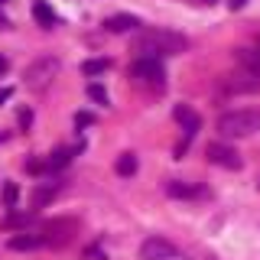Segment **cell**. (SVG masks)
<instances>
[{"label":"cell","mask_w":260,"mask_h":260,"mask_svg":"<svg viewBox=\"0 0 260 260\" xmlns=\"http://www.w3.org/2000/svg\"><path fill=\"white\" fill-rule=\"evenodd\" d=\"M134 49L137 55H146V59H162V55H179L189 49V39L176 29H166V26H150V29H140L134 36Z\"/></svg>","instance_id":"6da1fadb"},{"label":"cell","mask_w":260,"mask_h":260,"mask_svg":"<svg viewBox=\"0 0 260 260\" xmlns=\"http://www.w3.org/2000/svg\"><path fill=\"white\" fill-rule=\"evenodd\" d=\"M260 130V111L257 108H238L218 117V134L234 140V137H254Z\"/></svg>","instance_id":"7a4b0ae2"},{"label":"cell","mask_w":260,"mask_h":260,"mask_svg":"<svg viewBox=\"0 0 260 260\" xmlns=\"http://www.w3.org/2000/svg\"><path fill=\"white\" fill-rule=\"evenodd\" d=\"M78 234V218H49V221L39 224V238H43L46 247H65V244H72Z\"/></svg>","instance_id":"3957f363"},{"label":"cell","mask_w":260,"mask_h":260,"mask_svg":"<svg viewBox=\"0 0 260 260\" xmlns=\"http://www.w3.org/2000/svg\"><path fill=\"white\" fill-rule=\"evenodd\" d=\"M130 78H134L137 85H143V88H153V91L166 88V69H162V62L159 59H146V55H137V62L130 65Z\"/></svg>","instance_id":"277c9868"},{"label":"cell","mask_w":260,"mask_h":260,"mask_svg":"<svg viewBox=\"0 0 260 260\" xmlns=\"http://www.w3.org/2000/svg\"><path fill=\"white\" fill-rule=\"evenodd\" d=\"M59 75V59L55 55H36L29 65H26V72H23V78H26V85L29 88H46V85H52V78Z\"/></svg>","instance_id":"5b68a950"},{"label":"cell","mask_w":260,"mask_h":260,"mask_svg":"<svg viewBox=\"0 0 260 260\" xmlns=\"http://www.w3.org/2000/svg\"><path fill=\"white\" fill-rule=\"evenodd\" d=\"M140 260H185V254L166 238H146L140 244Z\"/></svg>","instance_id":"8992f818"},{"label":"cell","mask_w":260,"mask_h":260,"mask_svg":"<svg viewBox=\"0 0 260 260\" xmlns=\"http://www.w3.org/2000/svg\"><path fill=\"white\" fill-rule=\"evenodd\" d=\"M205 156H208V162H215V166H221V169H241L244 166L241 153L234 150V146H228V143H218V140L208 143Z\"/></svg>","instance_id":"52a82bcc"},{"label":"cell","mask_w":260,"mask_h":260,"mask_svg":"<svg viewBox=\"0 0 260 260\" xmlns=\"http://www.w3.org/2000/svg\"><path fill=\"white\" fill-rule=\"evenodd\" d=\"M224 91L228 94H254V91H260V75L257 72H241V75H231V78H224Z\"/></svg>","instance_id":"ba28073f"},{"label":"cell","mask_w":260,"mask_h":260,"mask_svg":"<svg viewBox=\"0 0 260 260\" xmlns=\"http://www.w3.org/2000/svg\"><path fill=\"white\" fill-rule=\"evenodd\" d=\"M173 117H176V124L185 130L189 137L199 134V127H202V117H199V111H192L189 104H176L173 108Z\"/></svg>","instance_id":"9c48e42d"},{"label":"cell","mask_w":260,"mask_h":260,"mask_svg":"<svg viewBox=\"0 0 260 260\" xmlns=\"http://www.w3.org/2000/svg\"><path fill=\"white\" fill-rule=\"evenodd\" d=\"M140 26V20L137 16H130V13H114L104 20V29L114 32V36H120V32H130V29H137Z\"/></svg>","instance_id":"30bf717a"},{"label":"cell","mask_w":260,"mask_h":260,"mask_svg":"<svg viewBox=\"0 0 260 260\" xmlns=\"http://www.w3.org/2000/svg\"><path fill=\"white\" fill-rule=\"evenodd\" d=\"M166 195H169V199H195V195H202V185L185 182V179H169V182H166Z\"/></svg>","instance_id":"8fae6325"},{"label":"cell","mask_w":260,"mask_h":260,"mask_svg":"<svg viewBox=\"0 0 260 260\" xmlns=\"http://www.w3.org/2000/svg\"><path fill=\"white\" fill-rule=\"evenodd\" d=\"M7 247L10 250H36V247H43V238H39V231L36 234H13L7 241Z\"/></svg>","instance_id":"7c38bea8"},{"label":"cell","mask_w":260,"mask_h":260,"mask_svg":"<svg viewBox=\"0 0 260 260\" xmlns=\"http://www.w3.org/2000/svg\"><path fill=\"white\" fill-rule=\"evenodd\" d=\"M32 20L49 29V26H55V10L46 4V0H36V4H32Z\"/></svg>","instance_id":"4fadbf2b"},{"label":"cell","mask_w":260,"mask_h":260,"mask_svg":"<svg viewBox=\"0 0 260 260\" xmlns=\"http://www.w3.org/2000/svg\"><path fill=\"white\" fill-rule=\"evenodd\" d=\"M114 169H117L120 176H134L137 173V156H134V153H120L117 162H114Z\"/></svg>","instance_id":"5bb4252c"},{"label":"cell","mask_w":260,"mask_h":260,"mask_svg":"<svg viewBox=\"0 0 260 260\" xmlns=\"http://www.w3.org/2000/svg\"><path fill=\"white\" fill-rule=\"evenodd\" d=\"M108 69H111L108 59H88V62H81V72H85V75H101V72H108Z\"/></svg>","instance_id":"9a60e30c"},{"label":"cell","mask_w":260,"mask_h":260,"mask_svg":"<svg viewBox=\"0 0 260 260\" xmlns=\"http://www.w3.org/2000/svg\"><path fill=\"white\" fill-rule=\"evenodd\" d=\"M72 153H75V150H69V146H59V150L52 153V159H49V166H52V169L69 166V162H72Z\"/></svg>","instance_id":"2e32d148"},{"label":"cell","mask_w":260,"mask_h":260,"mask_svg":"<svg viewBox=\"0 0 260 260\" xmlns=\"http://www.w3.org/2000/svg\"><path fill=\"white\" fill-rule=\"evenodd\" d=\"M88 98H91V101H98V104H108V91H104L98 81H91V85H88Z\"/></svg>","instance_id":"e0dca14e"},{"label":"cell","mask_w":260,"mask_h":260,"mask_svg":"<svg viewBox=\"0 0 260 260\" xmlns=\"http://www.w3.org/2000/svg\"><path fill=\"white\" fill-rule=\"evenodd\" d=\"M16 199H20V189L13 182H7L4 185V205H16Z\"/></svg>","instance_id":"ac0fdd59"},{"label":"cell","mask_w":260,"mask_h":260,"mask_svg":"<svg viewBox=\"0 0 260 260\" xmlns=\"http://www.w3.org/2000/svg\"><path fill=\"white\" fill-rule=\"evenodd\" d=\"M52 199V189H36L32 192V208H39V205H46V202Z\"/></svg>","instance_id":"d6986e66"},{"label":"cell","mask_w":260,"mask_h":260,"mask_svg":"<svg viewBox=\"0 0 260 260\" xmlns=\"http://www.w3.org/2000/svg\"><path fill=\"white\" fill-rule=\"evenodd\" d=\"M75 124H78V127H88V124H94V117L81 111V114H75Z\"/></svg>","instance_id":"ffe728a7"},{"label":"cell","mask_w":260,"mask_h":260,"mask_svg":"<svg viewBox=\"0 0 260 260\" xmlns=\"http://www.w3.org/2000/svg\"><path fill=\"white\" fill-rule=\"evenodd\" d=\"M10 94H13V88H0V104L10 101Z\"/></svg>","instance_id":"44dd1931"},{"label":"cell","mask_w":260,"mask_h":260,"mask_svg":"<svg viewBox=\"0 0 260 260\" xmlns=\"http://www.w3.org/2000/svg\"><path fill=\"white\" fill-rule=\"evenodd\" d=\"M7 69H10V62H7V59H4V55H0V75H4V72H7Z\"/></svg>","instance_id":"7402d4cb"},{"label":"cell","mask_w":260,"mask_h":260,"mask_svg":"<svg viewBox=\"0 0 260 260\" xmlns=\"http://www.w3.org/2000/svg\"><path fill=\"white\" fill-rule=\"evenodd\" d=\"M244 4H247V0H231V10H241Z\"/></svg>","instance_id":"603a6c76"},{"label":"cell","mask_w":260,"mask_h":260,"mask_svg":"<svg viewBox=\"0 0 260 260\" xmlns=\"http://www.w3.org/2000/svg\"><path fill=\"white\" fill-rule=\"evenodd\" d=\"M195 4H205V7H211V4H218V0H195Z\"/></svg>","instance_id":"cb8c5ba5"},{"label":"cell","mask_w":260,"mask_h":260,"mask_svg":"<svg viewBox=\"0 0 260 260\" xmlns=\"http://www.w3.org/2000/svg\"><path fill=\"white\" fill-rule=\"evenodd\" d=\"M4 26H7V16H4V13H0V29H4Z\"/></svg>","instance_id":"d4e9b609"},{"label":"cell","mask_w":260,"mask_h":260,"mask_svg":"<svg viewBox=\"0 0 260 260\" xmlns=\"http://www.w3.org/2000/svg\"><path fill=\"white\" fill-rule=\"evenodd\" d=\"M0 4H7V0H0Z\"/></svg>","instance_id":"484cf974"},{"label":"cell","mask_w":260,"mask_h":260,"mask_svg":"<svg viewBox=\"0 0 260 260\" xmlns=\"http://www.w3.org/2000/svg\"><path fill=\"white\" fill-rule=\"evenodd\" d=\"M257 52H260V49H257Z\"/></svg>","instance_id":"4316f807"}]
</instances>
